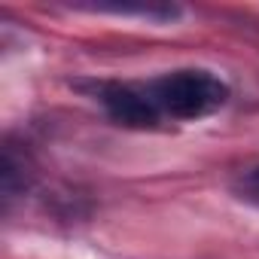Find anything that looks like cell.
I'll return each instance as SVG.
<instances>
[{
	"mask_svg": "<svg viewBox=\"0 0 259 259\" xmlns=\"http://www.w3.org/2000/svg\"><path fill=\"white\" fill-rule=\"evenodd\" d=\"M147 89L162 113V119L195 122L217 113L229 101V85L204 67H180L147 79Z\"/></svg>",
	"mask_w": 259,
	"mask_h": 259,
	"instance_id": "1",
	"label": "cell"
},
{
	"mask_svg": "<svg viewBox=\"0 0 259 259\" xmlns=\"http://www.w3.org/2000/svg\"><path fill=\"white\" fill-rule=\"evenodd\" d=\"M95 98L107 110V116L128 128H153L162 122V113L147 89V82H101L95 85Z\"/></svg>",
	"mask_w": 259,
	"mask_h": 259,
	"instance_id": "2",
	"label": "cell"
},
{
	"mask_svg": "<svg viewBox=\"0 0 259 259\" xmlns=\"http://www.w3.org/2000/svg\"><path fill=\"white\" fill-rule=\"evenodd\" d=\"M73 10H85V13H113V16H141V19H153V22H174L180 16L177 7L168 4H73Z\"/></svg>",
	"mask_w": 259,
	"mask_h": 259,
	"instance_id": "3",
	"label": "cell"
},
{
	"mask_svg": "<svg viewBox=\"0 0 259 259\" xmlns=\"http://www.w3.org/2000/svg\"><path fill=\"white\" fill-rule=\"evenodd\" d=\"M235 192L238 198L259 204V165H247L238 177H235Z\"/></svg>",
	"mask_w": 259,
	"mask_h": 259,
	"instance_id": "4",
	"label": "cell"
}]
</instances>
